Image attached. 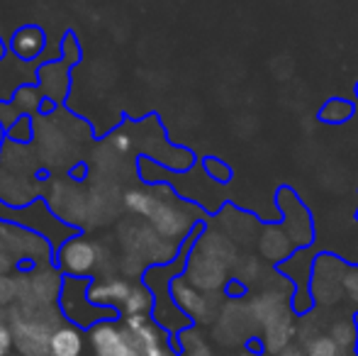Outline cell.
I'll list each match as a JSON object with an SVG mask.
<instances>
[{
	"label": "cell",
	"instance_id": "3",
	"mask_svg": "<svg viewBox=\"0 0 358 356\" xmlns=\"http://www.w3.org/2000/svg\"><path fill=\"white\" fill-rule=\"evenodd\" d=\"M275 205H278L280 213V225L287 229L295 247L310 249L312 242H315V220H312V213L305 205V200L290 185H280L275 190Z\"/></svg>",
	"mask_w": 358,
	"mask_h": 356
},
{
	"label": "cell",
	"instance_id": "14",
	"mask_svg": "<svg viewBox=\"0 0 358 356\" xmlns=\"http://www.w3.org/2000/svg\"><path fill=\"white\" fill-rule=\"evenodd\" d=\"M85 347V339L80 327L66 325V327H57L52 334V344H49V356H80Z\"/></svg>",
	"mask_w": 358,
	"mask_h": 356
},
{
	"label": "cell",
	"instance_id": "26",
	"mask_svg": "<svg viewBox=\"0 0 358 356\" xmlns=\"http://www.w3.org/2000/svg\"><path fill=\"white\" fill-rule=\"evenodd\" d=\"M341 356H358V352H344Z\"/></svg>",
	"mask_w": 358,
	"mask_h": 356
},
{
	"label": "cell",
	"instance_id": "2",
	"mask_svg": "<svg viewBox=\"0 0 358 356\" xmlns=\"http://www.w3.org/2000/svg\"><path fill=\"white\" fill-rule=\"evenodd\" d=\"M213 337L222 347H249L259 332H256L254 318H251L249 300L244 298H227L220 308V315L213 322Z\"/></svg>",
	"mask_w": 358,
	"mask_h": 356
},
{
	"label": "cell",
	"instance_id": "16",
	"mask_svg": "<svg viewBox=\"0 0 358 356\" xmlns=\"http://www.w3.org/2000/svg\"><path fill=\"white\" fill-rule=\"evenodd\" d=\"M176 349H178L180 356H215L208 339L195 327H185L176 334Z\"/></svg>",
	"mask_w": 358,
	"mask_h": 356
},
{
	"label": "cell",
	"instance_id": "15",
	"mask_svg": "<svg viewBox=\"0 0 358 356\" xmlns=\"http://www.w3.org/2000/svg\"><path fill=\"white\" fill-rule=\"evenodd\" d=\"M331 339L339 344L344 352H356L358 347V325H356V315L344 313V315H334L327 329Z\"/></svg>",
	"mask_w": 358,
	"mask_h": 356
},
{
	"label": "cell",
	"instance_id": "10",
	"mask_svg": "<svg viewBox=\"0 0 358 356\" xmlns=\"http://www.w3.org/2000/svg\"><path fill=\"white\" fill-rule=\"evenodd\" d=\"M297 252L295 242L290 239L287 229L278 222H264L261 225L259 239H256V254L271 266H283L287 259Z\"/></svg>",
	"mask_w": 358,
	"mask_h": 356
},
{
	"label": "cell",
	"instance_id": "24",
	"mask_svg": "<svg viewBox=\"0 0 358 356\" xmlns=\"http://www.w3.org/2000/svg\"><path fill=\"white\" fill-rule=\"evenodd\" d=\"M113 144H115V149H117V152H127V149H129V139L122 137V134H120V137H115Z\"/></svg>",
	"mask_w": 358,
	"mask_h": 356
},
{
	"label": "cell",
	"instance_id": "23",
	"mask_svg": "<svg viewBox=\"0 0 358 356\" xmlns=\"http://www.w3.org/2000/svg\"><path fill=\"white\" fill-rule=\"evenodd\" d=\"M268 356H307V354H305V349L295 342V344H290V347L280 349V352H275V354H268Z\"/></svg>",
	"mask_w": 358,
	"mask_h": 356
},
{
	"label": "cell",
	"instance_id": "12",
	"mask_svg": "<svg viewBox=\"0 0 358 356\" xmlns=\"http://www.w3.org/2000/svg\"><path fill=\"white\" fill-rule=\"evenodd\" d=\"M217 218L224 222V234L236 244V247H256V239L261 232V220L251 213L236 210L234 205H224Z\"/></svg>",
	"mask_w": 358,
	"mask_h": 356
},
{
	"label": "cell",
	"instance_id": "20",
	"mask_svg": "<svg viewBox=\"0 0 358 356\" xmlns=\"http://www.w3.org/2000/svg\"><path fill=\"white\" fill-rule=\"evenodd\" d=\"M203 166H205V173H208L210 178L217 180V183H229L231 180V169H229V164H224L222 159H217V157H208L203 162Z\"/></svg>",
	"mask_w": 358,
	"mask_h": 356
},
{
	"label": "cell",
	"instance_id": "28",
	"mask_svg": "<svg viewBox=\"0 0 358 356\" xmlns=\"http://www.w3.org/2000/svg\"><path fill=\"white\" fill-rule=\"evenodd\" d=\"M356 325H358V313H356ZM356 352H358V347H356Z\"/></svg>",
	"mask_w": 358,
	"mask_h": 356
},
{
	"label": "cell",
	"instance_id": "7",
	"mask_svg": "<svg viewBox=\"0 0 358 356\" xmlns=\"http://www.w3.org/2000/svg\"><path fill=\"white\" fill-rule=\"evenodd\" d=\"M88 342L93 356H142L129 329L124 325L110 322V320L95 322L88 329Z\"/></svg>",
	"mask_w": 358,
	"mask_h": 356
},
{
	"label": "cell",
	"instance_id": "5",
	"mask_svg": "<svg viewBox=\"0 0 358 356\" xmlns=\"http://www.w3.org/2000/svg\"><path fill=\"white\" fill-rule=\"evenodd\" d=\"M183 276L195 285V288L205 290V293H224L227 285H229V280H231V269L224 266L222 262H217V259L210 257V254H205L203 249H198L193 242V252L188 254Z\"/></svg>",
	"mask_w": 358,
	"mask_h": 356
},
{
	"label": "cell",
	"instance_id": "11",
	"mask_svg": "<svg viewBox=\"0 0 358 356\" xmlns=\"http://www.w3.org/2000/svg\"><path fill=\"white\" fill-rule=\"evenodd\" d=\"M95 262H98V247L80 237L69 239L59 252V269L73 278H88Z\"/></svg>",
	"mask_w": 358,
	"mask_h": 356
},
{
	"label": "cell",
	"instance_id": "6",
	"mask_svg": "<svg viewBox=\"0 0 358 356\" xmlns=\"http://www.w3.org/2000/svg\"><path fill=\"white\" fill-rule=\"evenodd\" d=\"M146 220L151 222V227L166 239H185L190 232L200 227L195 222V218H190L188 213L183 210V205L178 200L171 198H156L154 195V205H151V213L146 215Z\"/></svg>",
	"mask_w": 358,
	"mask_h": 356
},
{
	"label": "cell",
	"instance_id": "27",
	"mask_svg": "<svg viewBox=\"0 0 358 356\" xmlns=\"http://www.w3.org/2000/svg\"><path fill=\"white\" fill-rule=\"evenodd\" d=\"M354 93H356V98H358V83H356V86H354Z\"/></svg>",
	"mask_w": 358,
	"mask_h": 356
},
{
	"label": "cell",
	"instance_id": "29",
	"mask_svg": "<svg viewBox=\"0 0 358 356\" xmlns=\"http://www.w3.org/2000/svg\"><path fill=\"white\" fill-rule=\"evenodd\" d=\"M10 356H22V354H10Z\"/></svg>",
	"mask_w": 358,
	"mask_h": 356
},
{
	"label": "cell",
	"instance_id": "4",
	"mask_svg": "<svg viewBox=\"0 0 358 356\" xmlns=\"http://www.w3.org/2000/svg\"><path fill=\"white\" fill-rule=\"evenodd\" d=\"M169 288H171L173 303L178 305L195 325H213L215 318L220 315L222 303H224L220 293H205V290L195 288L183 273L176 276Z\"/></svg>",
	"mask_w": 358,
	"mask_h": 356
},
{
	"label": "cell",
	"instance_id": "19",
	"mask_svg": "<svg viewBox=\"0 0 358 356\" xmlns=\"http://www.w3.org/2000/svg\"><path fill=\"white\" fill-rule=\"evenodd\" d=\"M300 347L305 349L307 356H341L344 354V349H341L329 334H320V337L310 339V342L300 344Z\"/></svg>",
	"mask_w": 358,
	"mask_h": 356
},
{
	"label": "cell",
	"instance_id": "21",
	"mask_svg": "<svg viewBox=\"0 0 358 356\" xmlns=\"http://www.w3.org/2000/svg\"><path fill=\"white\" fill-rule=\"evenodd\" d=\"M344 295L346 303L358 313V266H349V273L344 278Z\"/></svg>",
	"mask_w": 358,
	"mask_h": 356
},
{
	"label": "cell",
	"instance_id": "9",
	"mask_svg": "<svg viewBox=\"0 0 358 356\" xmlns=\"http://www.w3.org/2000/svg\"><path fill=\"white\" fill-rule=\"evenodd\" d=\"M54 329L37 318H17L13 320L15 349L22 356H49Z\"/></svg>",
	"mask_w": 358,
	"mask_h": 356
},
{
	"label": "cell",
	"instance_id": "18",
	"mask_svg": "<svg viewBox=\"0 0 358 356\" xmlns=\"http://www.w3.org/2000/svg\"><path fill=\"white\" fill-rule=\"evenodd\" d=\"M356 105L346 98H329L320 110V120L324 124H344L354 118Z\"/></svg>",
	"mask_w": 358,
	"mask_h": 356
},
{
	"label": "cell",
	"instance_id": "17",
	"mask_svg": "<svg viewBox=\"0 0 358 356\" xmlns=\"http://www.w3.org/2000/svg\"><path fill=\"white\" fill-rule=\"evenodd\" d=\"M44 47V34L39 27H22L13 34V52L22 59H34Z\"/></svg>",
	"mask_w": 358,
	"mask_h": 356
},
{
	"label": "cell",
	"instance_id": "25",
	"mask_svg": "<svg viewBox=\"0 0 358 356\" xmlns=\"http://www.w3.org/2000/svg\"><path fill=\"white\" fill-rule=\"evenodd\" d=\"M234 356H266V354L256 352V349H251V347H241L239 354H234Z\"/></svg>",
	"mask_w": 358,
	"mask_h": 356
},
{
	"label": "cell",
	"instance_id": "8",
	"mask_svg": "<svg viewBox=\"0 0 358 356\" xmlns=\"http://www.w3.org/2000/svg\"><path fill=\"white\" fill-rule=\"evenodd\" d=\"M122 325L129 329L134 344L142 356H173L176 347L169 344L166 332L149 318V315H124Z\"/></svg>",
	"mask_w": 358,
	"mask_h": 356
},
{
	"label": "cell",
	"instance_id": "22",
	"mask_svg": "<svg viewBox=\"0 0 358 356\" xmlns=\"http://www.w3.org/2000/svg\"><path fill=\"white\" fill-rule=\"evenodd\" d=\"M15 347V337H13V327L0 322V356H10Z\"/></svg>",
	"mask_w": 358,
	"mask_h": 356
},
{
	"label": "cell",
	"instance_id": "13",
	"mask_svg": "<svg viewBox=\"0 0 358 356\" xmlns=\"http://www.w3.org/2000/svg\"><path fill=\"white\" fill-rule=\"evenodd\" d=\"M132 293H134V285L122 278L100 280V283H93V280H90V288H88V298L93 300L95 305L115 308V310H120V313L124 310V305H127V300Z\"/></svg>",
	"mask_w": 358,
	"mask_h": 356
},
{
	"label": "cell",
	"instance_id": "1",
	"mask_svg": "<svg viewBox=\"0 0 358 356\" xmlns=\"http://www.w3.org/2000/svg\"><path fill=\"white\" fill-rule=\"evenodd\" d=\"M349 266L344 259L336 254L322 252L312 262V276H310V293L317 308L334 310L346 300L344 295V278L349 273Z\"/></svg>",
	"mask_w": 358,
	"mask_h": 356
}]
</instances>
